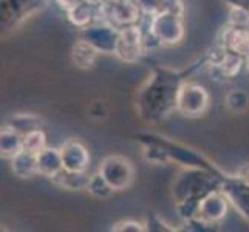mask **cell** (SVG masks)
I'll return each mask as SVG.
<instances>
[{"label":"cell","instance_id":"1","mask_svg":"<svg viewBox=\"0 0 249 232\" xmlns=\"http://www.w3.org/2000/svg\"><path fill=\"white\" fill-rule=\"evenodd\" d=\"M181 73L170 68H157L136 94V111L149 123H158L177 113V94L181 82Z\"/></svg>","mask_w":249,"mask_h":232},{"label":"cell","instance_id":"2","mask_svg":"<svg viewBox=\"0 0 249 232\" xmlns=\"http://www.w3.org/2000/svg\"><path fill=\"white\" fill-rule=\"evenodd\" d=\"M140 23L145 31V48L147 53L158 47H175L184 39L183 16L169 11H158L150 16H142Z\"/></svg>","mask_w":249,"mask_h":232},{"label":"cell","instance_id":"3","mask_svg":"<svg viewBox=\"0 0 249 232\" xmlns=\"http://www.w3.org/2000/svg\"><path fill=\"white\" fill-rule=\"evenodd\" d=\"M226 175L198 167H186L174 181L175 203H198L201 196L221 187Z\"/></svg>","mask_w":249,"mask_h":232},{"label":"cell","instance_id":"4","mask_svg":"<svg viewBox=\"0 0 249 232\" xmlns=\"http://www.w3.org/2000/svg\"><path fill=\"white\" fill-rule=\"evenodd\" d=\"M211 108V94L201 84L183 81L177 94V113L184 118H200Z\"/></svg>","mask_w":249,"mask_h":232},{"label":"cell","instance_id":"5","mask_svg":"<svg viewBox=\"0 0 249 232\" xmlns=\"http://www.w3.org/2000/svg\"><path fill=\"white\" fill-rule=\"evenodd\" d=\"M147 53L145 48V31L140 22L125 25L118 31L115 56L125 64H136Z\"/></svg>","mask_w":249,"mask_h":232},{"label":"cell","instance_id":"6","mask_svg":"<svg viewBox=\"0 0 249 232\" xmlns=\"http://www.w3.org/2000/svg\"><path fill=\"white\" fill-rule=\"evenodd\" d=\"M99 174L107 179L115 192L125 191L135 181V167L132 161L123 155H108L101 161Z\"/></svg>","mask_w":249,"mask_h":232},{"label":"cell","instance_id":"7","mask_svg":"<svg viewBox=\"0 0 249 232\" xmlns=\"http://www.w3.org/2000/svg\"><path fill=\"white\" fill-rule=\"evenodd\" d=\"M142 13L135 0H104L98 6V20H104L116 28L140 22Z\"/></svg>","mask_w":249,"mask_h":232},{"label":"cell","instance_id":"8","mask_svg":"<svg viewBox=\"0 0 249 232\" xmlns=\"http://www.w3.org/2000/svg\"><path fill=\"white\" fill-rule=\"evenodd\" d=\"M206 65L211 70L212 76L221 77L223 81L234 79L245 67V57L232 53L218 44L211 48L206 54Z\"/></svg>","mask_w":249,"mask_h":232},{"label":"cell","instance_id":"9","mask_svg":"<svg viewBox=\"0 0 249 232\" xmlns=\"http://www.w3.org/2000/svg\"><path fill=\"white\" fill-rule=\"evenodd\" d=\"M118 31L115 25L104 20H94L87 27L79 28V39L87 40L101 54H113L118 42Z\"/></svg>","mask_w":249,"mask_h":232},{"label":"cell","instance_id":"10","mask_svg":"<svg viewBox=\"0 0 249 232\" xmlns=\"http://www.w3.org/2000/svg\"><path fill=\"white\" fill-rule=\"evenodd\" d=\"M229 200L223 194L221 189H215L209 194L201 196L196 209V217L211 226H218L220 221L228 215Z\"/></svg>","mask_w":249,"mask_h":232},{"label":"cell","instance_id":"11","mask_svg":"<svg viewBox=\"0 0 249 232\" xmlns=\"http://www.w3.org/2000/svg\"><path fill=\"white\" fill-rule=\"evenodd\" d=\"M220 189L229 200V204H232L240 215L249 221V181L235 174L223 178Z\"/></svg>","mask_w":249,"mask_h":232},{"label":"cell","instance_id":"12","mask_svg":"<svg viewBox=\"0 0 249 232\" xmlns=\"http://www.w3.org/2000/svg\"><path fill=\"white\" fill-rule=\"evenodd\" d=\"M62 167L67 170L85 172L90 166V152L81 140L70 138L61 147Z\"/></svg>","mask_w":249,"mask_h":232},{"label":"cell","instance_id":"13","mask_svg":"<svg viewBox=\"0 0 249 232\" xmlns=\"http://www.w3.org/2000/svg\"><path fill=\"white\" fill-rule=\"evenodd\" d=\"M217 44L232 53L246 57L249 54V33L245 27H232L226 23L218 31Z\"/></svg>","mask_w":249,"mask_h":232},{"label":"cell","instance_id":"14","mask_svg":"<svg viewBox=\"0 0 249 232\" xmlns=\"http://www.w3.org/2000/svg\"><path fill=\"white\" fill-rule=\"evenodd\" d=\"M10 167L13 174L19 178H33L39 174L37 170V153L22 149L10 160Z\"/></svg>","mask_w":249,"mask_h":232},{"label":"cell","instance_id":"15","mask_svg":"<svg viewBox=\"0 0 249 232\" xmlns=\"http://www.w3.org/2000/svg\"><path fill=\"white\" fill-rule=\"evenodd\" d=\"M89 172H74L61 169L54 177H51V183L56 184L57 187L65 189V191H85L89 184Z\"/></svg>","mask_w":249,"mask_h":232},{"label":"cell","instance_id":"16","mask_svg":"<svg viewBox=\"0 0 249 232\" xmlns=\"http://www.w3.org/2000/svg\"><path fill=\"white\" fill-rule=\"evenodd\" d=\"M23 149V136L10 124L0 125V158L11 160Z\"/></svg>","mask_w":249,"mask_h":232},{"label":"cell","instance_id":"17","mask_svg":"<svg viewBox=\"0 0 249 232\" xmlns=\"http://www.w3.org/2000/svg\"><path fill=\"white\" fill-rule=\"evenodd\" d=\"M99 56H101L99 51L84 39L76 40V44L71 48V62L78 68H81V70L93 68L96 65Z\"/></svg>","mask_w":249,"mask_h":232},{"label":"cell","instance_id":"18","mask_svg":"<svg viewBox=\"0 0 249 232\" xmlns=\"http://www.w3.org/2000/svg\"><path fill=\"white\" fill-rule=\"evenodd\" d=\"M62 169V157L61 149L47 147L37 153V170L39 175H44L47 178L54 177L59 170Z\"/></svg>","mask_w":249,"mask_h":232},{"label":"cell","instance_id":"19","mask_svg":"<svg viewBox=\"0 0 249 232\" xmlns=\"http://www.w3.org/2000/svg\"><path fill=\"white\" fill-rule=\"evenodd\" d=\"M98 6L85 2V0H81L73 10L65 13L67 19L70 20V23L74 25L76 28H84V27H87V25L93 23L94 20H98Z\"/></svg>","mask_w":249,"mask_h":232},{"label":"cell","instance_id":"20","mask_svg":"<svg viewBox=\"0 0 249 232\" xmlns=\"http://www.w3.org/2000/svg\"><path fill=\"white\" fill-rule=\"evenodd\" d=\"M6 124H10L14 130H17L23 136L31 130L42 128L45 121L40 115H36V113H14L10 116Z\"/></svg>","mask_w":249,"mask_h":232},{"label":"cell","instance_id":"21","mask_svg":"<svg viewBox=\"0 0 249 232\" xmlns=\"http://www.w3.org/2000/svg\"><path fill=\"white\" fill-rule=\"evenodd\" d=\"M226 108L234 115H243L249 108V94L242 89H234L226 93L225 96Z\"/></svg>","mask_w":249,"mask_h":232},{"label":"cell","instance_id":"22","mask_svg":"<svg viewBox=\"0 0 249 232\" xmlns=\"http://www.w3.org/2000/svg\"><path fill=\"white\" fill-rule=\"evenodd\" d=\"M85 191H87L90 195H93L94 198H101V200H107L115 194L113 187L107 183V179L102 177L99 172L90 175L89 184H87V189H85Z\"/></svg>","mask_w":249,"mask_h":232},{"label":"cell","instance_id":"23","mask_svg":"<svg viewBox=\"0 0 249 232\" xmlns=\"http://www.w3.org/2000/svg\"><path fill=\"white\" fill-rule=\"evenodd\" d=\"M47 147V135L44 128H36L23 135V149L33 153H39Z\"/></svg>","mask_w":249,"mask_h":232},{"label":"cell","instance_id":"24","mask_svg":"<svg viewBox=\"0 0 249 232\" xmlns=\"http://www.w3.org/2000/svg\"><path fill=\"white\" fill-rule=\"evenodd\" d=\"M249 19V10L242 6H229V14H228V25L232 27H245Z\"/></svg>","mask_w":249,"mask_h":232},{"label":"cell","instance_id":"25","mask_svg":"<svg viewBox=\"0 0 249 232\" xmlns=\"http://www.w3.org/2000/svg\"><path fill=\"white\" fill-rule=\"evenodd\" d=\"M111 231L115 232H145V225L144 221H138V220H121L115 223L111 226Z\"/></svg>","mask_w":249,"mask_h":232},{"label":"cell","instance_id":"26","mask_svg":"<svg viewBox=\"0 0 249 232\" xmlns=\"http://www.w3.org/2000/svg\"><path fill=\"white\" fill-rule=\"evenodd\" d=\"M158 11H169L184 17V2L183 0H158Z\"/></svg>","mask_w":249,"mask_h":232},{"label":"cell","instance_id":"27","mask_svg":"<svg viewBox=\"0 0 249 232\" xmlns=\"http://www.w3.org/2000/svg\"><path fill=\"white\" fill-rule=\"evenodd\" d=\"M144 225H145V231H174V228H167L169 226L167 223L164 220H161V217L158 215H152L150 218L144 221Z\"/></svg>","mask_w":249,"mask_h":232},{"label":"cell","instance_id":"28","mask_svg":"<svg viewBox=\"0 0 249 232\" xmlns=\"http://www.w3.org/2000/svg\"><path fill=\"white\" fill-rule=\"evenodd\" d=\"M54 2L64 13H68L70 10H73V8L78 5L81 0H54Z\"/></svg>","mask_w":249,"mask_h":232},{"label":"cell","instance_id":"29","mask_svg":"<svg viewBox=\"0 0 249 232\" xmlns=\"http://www.w3.org/2000/svg\"><path fill=\"white\" fill-rule=\"evenodd\" d=\"M225 3L228 6H242L249 10V0H225Z\"/></svg>","mask_w":249,"mask_h":232},{"label":"cell","instance_id":"30","mask_svg":"<svg viewBox=\"0 0 249 232\" xmlns=\"http://www.w3.org/2000/svg\"><path fill=\"white\" fill-rule=\"evenodd\" d=\"M245 67H246V70H248V73H249V54L245 57Z\"/></svg>","mask_w":249,"mask_h":232},{"label":"cell","instance_id":"31","mask_svg":"<svg viewBox=\"0 0 249 232\" xmlns=\"http://www.w3.org/2000/svg\"><path fill=\"white\" fill-rule=\"evenodd\" d=\"M245 28H246L248 33H249V19H248V22H246V25H245Z\"/></svg>","mask_w":249,"mask_h":232}]
</instances>
